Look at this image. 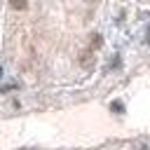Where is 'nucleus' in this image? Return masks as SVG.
Wrapping results in <instances>:
<instances>
[{"mask_svg": "<svg viewBox=\"0 0 150 150\" xmlns=\"http://www.w3.org/2000/svg\"><path fill=\"white\" fill-rule=\"evenodd\" d=\"M9 7H12V9H19V12H23V9L28 7V0H9Z\"/></svg>", "mask_w": 150, "mask_h": 150, "instance_id": "1", "label": "nucleus"}, {"mask_svg": "<svg viewBox=\"0 0 150 150\" xmlns=\"http://www.w3.org/2000/svg\"><path fill=\"white\" fill-rule=\"evenodd\" d=\"M101 42H103V38L96 33V35H91V49H98L101 47Z\"/></svg>", "mask_w": 150, "mask_h": 150, "instance_id": "2", "label": "nucleus"}, {"mask_svg": "<svg viewBox=\"0 0 150 150\" xmlns=\"http://www.w3.org/2000/svg\"><path fill=\"white\" fill-rule=\"evenodd\" d=\"M80 63H82V66H89V63H91V52H84V54L80 56Z\"/></svg>", "mask_w": 150, "mask_h": 150, "instance_id": "3", "label": "nucleus"}, {"mask_svg": "<svg viewBox=\"0 0 150 150\" xmlns=\"http://www.w3.org/2000/svg\"><path fill=\"white\" fill-rule=\"evenodd\" d=\"M84 2H98V0H84Z\"/></svg>", "mask_w": 150, "mask_h": 150, "instance_id": "4", "label": "nucleus"}]
</instances>
